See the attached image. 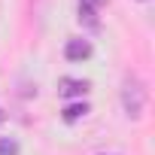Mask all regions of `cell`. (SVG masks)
I'll list each match as a JSON object with an SVG mask.
<instances>
[{
    "instance_id": "1",
    "label": "cell",
    "mask_w": 155,
    "mask_h": 155,
    "mask_svg": "<svg viewBox=\"0 0 155 155\" xmlns=\"http://www.w3.org/2000/svg\"><path fill=\"white\" fill-rule=\"evenodd\" d=\"M122 104H125V113L131 119H140L143 110H146V88L140 85V79H128L125 88H122Z\"/></svg>"
},
{
    "instance_id": "2",
    "label": "cell",
    "mask_w": 155,
    "mask_h": 155,
    "mask_svg": "<svg viewBox=\"0 0 155 155\" xmlns=\"http://www.w3.org/2000/svg\"><path fill=\"white\" fill-rule=\"evenodd\" d=\"M64 55H67V61H85V58H91V43L88 40H70L64 46Z\"/></svg>"
},
{
    "instance_id": "3",
    "label": "cell",
    "mask_w": 155,
    "mask_h": 155,
    "mask_svg": "<svg viewBox=\"0 0 155 155\" xmlns=\"http://www.w3.org/2000/svg\"><path fill=\"white\" fill-rule=\"evenodd\" d=\"M58 91H61L64 97H82V94H88V82H85V79H70V76H64Z\"/></svg>"
},
{
    "instance_id": "4",
    "label": "cell",
    "mask_w": 155,
    "mask_h": 155,
    "mask_svg": "<svg viewBox=\"0 0 155 155\" xmlns=\"http://www.w3.org/2000/svg\"><path fill=\"white\" fill-rule=\"evenodd\" d=\"M104 0H79V21H85L88 28H97V9Z\"/></svg>"
},
{
    "instance_id": "5",
    "label": "cell",
    "mask_w": 155,
    "mask_h": 155,
    "mask_svg": "<svg viewBox=\"0 0 155 155\" xmlns=\"http://www.w3.org/2000/svg\"><path fill=\"white\" fill-rule=\"evenodd\" d=\"M61 116H64V122H70V125H73V122H79L82 116H88V104H70Z\"/></svg>"
},
{
    "instance_id": "6",
    "label": "cell",
    "mask_w": 155,
    "mask_h": 155,
    "mask_svg": "<svg viewBox=\"0 0 155 155\" xmlns=\"http://www.w3.org/2000/svg\"><path fill=\"white\" fill-rule=\"evenodd\" d=\"M0 155H18V143L9 140V137H3V140H0Z\"/></svg>"
},
{
    "instance_id": "7",
    "label": "cell",
    "mask_w": 155,
    "mask_h": 155,
    "mask_svg": "<svg viewBox=\"0 0 155 155\" xmlns=\"http://www.w3.org/2000/svg\"><path fill=\"white\" fill-rule=\"evenodd\" d=\"M3 119H6V113H3V107H0V125H3Z\"/></svg>"
}]
</instances>
